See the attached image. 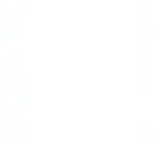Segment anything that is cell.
Masks as SVG:
<instances>
[]
</instances>
